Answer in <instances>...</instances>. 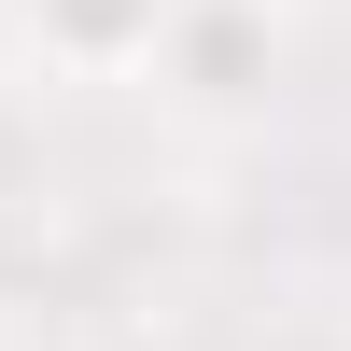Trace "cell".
<instances>
[{
	"label": "cell",
	"mask_w": 351,
	"mask_h": 351,
	"mask_svg": "<svg viewBox=\"0 0 351 351\" xmlns=\"http://www.w3.org/2000/svg\"><path fill=\"white\" fill-rule=\"evenodd\" d=\"M169 14L183 0H14V43L43 56L56 84H141L169 43Z\"/></svg>",
	"instance_id": "cell-2"
},
{
	"label": "cell",
	"mask_w": 351,
	"mask_h": 351,
	"mask_svg": "<svg viewBox=\"0 0 351 351\" xmlns=\"http://www.w3.org/2000/svg\"><path fill=\"white\" fill-rule=\"evenodd\" d=\"M141 84H155L169 127H211V141L267 127V99H281V0H183Z\"/></svg>",
	"instance_id": "cell-1"
}]
</instances>
